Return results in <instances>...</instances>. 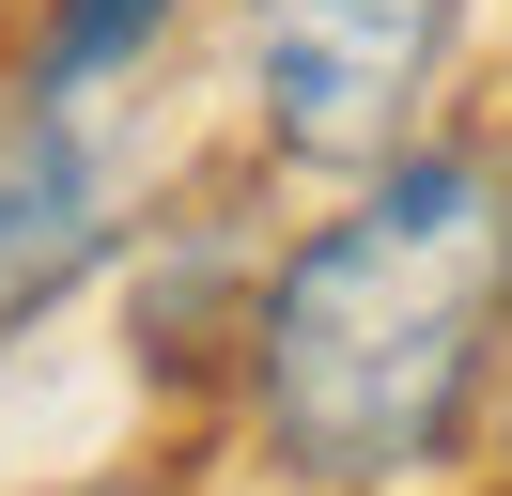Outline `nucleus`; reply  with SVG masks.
I'll return each instance as SVG.
<instances>
[{"label":"nucleus","mask_w":512,"mask_h":496,"mask_svg":"<svg viewBox=\"0 0 512 496\" xmlns=\"http://www.w3.org/2000/svg\"><path fill=\"white\" fill-rule=\"evenodd\" d=\"M512 326V171L497 155H373L357 202L264 279L249 403L295 481H419L481 419Z\"/></svg>","instance_id":"f257e3e1"},{"label":"nucleus","mask_w":512,"mask_h":496,"mask_svg":"<svg viewBox=\"0 0 512 496\" xmlns=\"http://www.w3.org/2000/svg\"><path fill=\"white\" fill-rule=\"evenodd\" d=\"M450 16L466 0H249V109H264V140L311 155V171L404 155L419 93L450 62Z\"/></svg>","instance_id":"f03ea898"},{"label":"nucleus","mask_w":512,"mask_h":496,"mask_svg":"<svg viewBox=\"0 0 512 496\" xmlns=\"http://www.w3.org/2000/svg\"><path fill=\"white\" fill-rule=\"evenodd\" d=\"M94 248H109V217H94V155H78L63 124H16V140H0V341L32 326V310L63 295Z\"/></svg>","instance_id":"7ed1b4c3"},{"label":"nucleus","mask_w":512,"mask_h":496,"mask_svg":"<svg viewBox=\"0 0 512 496\" xmlns=\"http://www.w3.org/2000/svg\"><path fill=\"white\" fill-rule=\"evenodd\" d=\"M156 16H171V0H63V16H47V93L109 78V62H125V47H140Z\"/></svg>","instance_id":"20e7f679"}]
</instances>
